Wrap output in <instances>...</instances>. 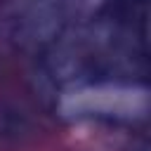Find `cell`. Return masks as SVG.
Masks as SVG:
<instances>
[{
  "instance_id": "obj_1",
  "label": "cell",
  "mask_w": 151,
  "mask_h": 151,
  "mask_svg": "<svg viewBox=\"0 0 151 151\" xmlns=\"http://www.w3.org/2000/svg\"><path fill=\"white\" fill-rule=\"evenodd\" d=\"M38 134L33 116L7 99H0V151H19Z\"/></svg>"
}]
</instances>
